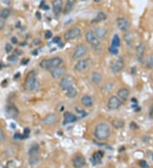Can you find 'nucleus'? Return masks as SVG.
I'll return each instance as SVG.
<instances>
[{"label":"nucleus","mask_w":153,"mask_h":168,"mask_svg":"<svg viewBox=\"0 0 153 168\" xmlns=\"http://www.w3.org/2000/svg\"><path fill=\"white\" fill-rule=\"evenodd\" d=\"M94 136L98 140L104 141L111 136V128L106 122H100L94 128Z\"/></svg>","instance_id":"f257e3e1"},{"label":"nucleus","mask_w":153,"mask_h":168,"mask_svg":"<svg viewBox=\"0 0 153 168\" xmlns=\"http://www.w3.org/2000/svg\"><path fill=\"white\" fill-rule=\"evenodd\" d=\"M63 59L60 57H54V58H50V59H44L41 60L39 63V66L44 70H48V71H51L55 68H57L60 65H62Z\"/></svg>","instance_id":"f03ea898"},{"label":"nucleus","mask_w":153,"mask_h":168,"mask_svg":"<svg viewBox=\"0 0 153 168\" xmlns=\"http://www.w3.org/2000/svg\"><path fill=\"white\" fill-rule=\"evenodd\" d=\"M38 87V82L37 79V74L34 71H31L26 75V77L24 82V88L25 90L34 91L37 90Z\"/></svg>","instance_id":"7ed1b4c3"},{"label":"nucleus","mask_w":153,"mask_h":168,"mask_svg":"<svg viewBox=\"0 0 153 168\" xmlns=\"http://www.w3.org/2000/svg\"><path fill=\"white\" fill-rule=\"evenodd\" d=\"M29 164L31 166L37 165L39 161V145L38 143L32 144L28 150Z\"/></svg>","instance_id":"20e7f679"},{"label":"nucleus","mask_w":153,"mask_h":168,"mask_svg":"<svg viewBox=\"0 0 153 168\" xmlns=\"http://www.w3.org/2000/svg\"><path fill=\"white\" fill-rule=\"evenodd\" d=\"M75 80L71 75H66L61 77V80L60 82V87L64 91H66L74 87Z\"/></svg>","instance_id":"39448f33"},{"label":"nucleus","mask_w":153,"mask_h":168,"mask_svg":"<svg viewBox=\"0 0 153 168\" xmlns=\"http://www.w3.org/2000/svg\"><path fill=\"white\" fill-rule=\"evenodd\" d=\"M89 51L88 47L86 44H79L76 47L74 52L72 54V59H81L83 57H84Z\"/></svg>","instance_id":"423d86ee"},{"label":"nucleus","mask_w":153,"mask_h":168,"mask_svg":"<svg viewBox=\"0 0 153 168\" xmlns=\"http://www.w3.org/2000/svg\"><path fill=\"white\" fill-rule=\"evenodd\" d=\"M117 23V26L119 30L123 32H127L129 31V29L131 27V22L128 19L125 18V17H119L117 19L116 21Z\"/></svg>","instance_id":"0eeeda50"},{"label":"nucleus","mask_w":153,"mask_h":168,"mask_svg":"<svg viewBox=\"0 0 153 168\" xmlns=\"http://www.w3.org/2000/svg\"><path fill=\"white\" fill-rule=\"evenodd\" d=\"M91 65H92V59H89V58L79 59L74 66V69H75L76 72H84L90 67Z\"/></svg>","instance_id":"6e6552de"},{"label":"nucleus","mask_w":153,"mask_h":168,"mask_svg":"<svg viewBox=\"0 0 153 168\" xmlns=\"http://www.w3.org/2000/svg\"><path fill=\"white\" fill-rule=\"evenodd\" d=\"M81 29L78 26H74V27L70 28L68 31H66L64 35V37H65L66 41H71L81 36Z\"/></svg>","instance_id":"1a4fd4ad"},{"label":"nucleus","mask_w":153,"mask_h":168,"mask_svg":"<svg viewBox=\"0 0 153 168\" xmlns=\"http://www.w3.org/2000/svg\"><path fill=\"white\" fill-rule=\"evenodd\" d=\"M122 105V101L120 100L117 96H111L107 102V107L111 110H115L119 109Z\"/></svg>","instance_id":"9d476101"},{"label":"nucleus","mask_w":153,"mask_h":168,"mask_svg":"<svg viewBox=\"0 0 153 168\" xmlns=\"http://www.w3.org/2000/svg\"><path fill=\"white\" fill-rule=\"evenodd\" d=\"M85 38L88 44L94 47H98L100 45V39L95 36L94 31L92 30H88L87 32L85 33Z\"/></svg>","instance_id":"9b49d317"},{"label":"nucleus","mask_w":153,"mask_h":168,"mask_svg":"<svg viewBox=\"0 0 153 168\" xmlns=\"http://www.w3.org/2000/svg\"><path fill=\"white\" fill-rule=\"evenodd\" d=\"M125 66L124 59L122 57H119L118 59H116L115 61L111 65V70L113 73H119L123 70Z\"/></svg>","instance_id":"f8f14e48"},{"label":"nucleus","mask_w":153,"mask_h":168,"mask_svg":"<svg viewBox=\"0 0 153 168\" xmlns=\"http://www.w3.org/2000/svg\"><path fill=\"white\" fill-rule=\"evenodd\" d=\"M146 46L144 43H140L136 47V58L138 62L142 63L145 59V54H146Z\"/></svg>","instance_id":"ddd939ff"},{"label":"nucleus","mask_w":153,"mask_h":168,"mask_svg":"<svg viewBox=\"0 0 153 168\" xmlns=\"http://www.w3.org/2000/svg\"><path fill=\"white\" fill-rule=\"evenodd\" d=\"M58 121V115L55 113H52V114H49L43 120H42V123L44 126H52V125L55 124Z\"/></svg>","instance_id":"4468645a"},{"label":"nucleus","mask_w":153,"mask_h":168,"mask_svg":"<svg viewBox=\"0 0 153 168\" xmlns=\"http://www.w3.org/2000/svg\"><path fill=\"white\" fill-rule=\"evenodd\" d=\"M66 72V68L65 66H59L57 68H55L53 70L50 71V74L52 76V77L55 78V79H57V78H60L64 77V75Z\"/></svg>","instance_id":"2eb2a0df"},{"label":"nucleus","mask_w":153,"mask_h":168,"mask_svg":"<svg viewBox=\"0 0 153 168\" xmlns=\"http://www.w3.org/2000/svg\"><path fill=\"white\" fill-rule=\"evenodd\" d=\"M72 165L74 168H84L86 166V161L84 156H77L72 160Z\"/></svg>","instance_id":"dca6fc26"},{"label":"nucleus","mask_w":153,"mask_h":168,"mask_svg":"<svg viewBox=\"0 0 153 168\" xmlns=\"http://www.w3.org/2000/svg\"><path fill=\"white\" fill-rule=\"evenodd\" d=\"M123 40L126 44V46L128 48H132L134 45V35L131 31H127L123 36Z\"/></svg>","instance_id":"f3484780"},{"label":"nucleus","mask_w":153,"mask_h":168,"mask_svg":"<svg viewBox=\"0 0 153 168\" xmlns=\"http://www.w3.org/2000/svg\"><path fill=\"white\" fill-rule=\"evenodd\" d=\"M63 1L62 0H53L52 2V9L55 16H59L62 10Z\"/></svg>","instance_id":"a211bd4d"},{"label":"nucleus","mask_w":153,"mask_h":168,"mask_svg":"<svg viewBox=\"0 0 153 168\" xmlns=\"http://www.w3.org/2000/svg\"><path fill=\"white\" fill-rule=\"evenodd\" d=\"M6 115L10 118H16L19 115V110L15 105H10L6 108Z\"/></svg>","instance_id":"6ab92c4d"},{"label":"nucleus","mask_w":153,"mask_h":168,"mask_svg":"<svg viewBox=\"0 0 153 168\" xmlns=\"http://www.w3.org/2000/svg\"><path fill=\"white\" fill-rule=\"evenodd\" d=\"M129 90H128V88H126V87H122V88H120L117 91V97H118L119 99L121 101H127L128 99V97H129Z\"/></svg>","instance_id":"aec40b11"},{"label":"nucleus","mask_w":153,"mask_h":168,"mask_svg":"<svg viewBox=\"0 0 153 168\" xmlns=\"http://www.w3.org/2000/svg\"><path fill=\"white\" fill-rule=\"evenodd\" d=\"M78 120V116L74 114H72L71 112L66 111L64 114V121L63 123L64 124H67V123H72V122H75Z\"/></svg>","instance_id":"412c9836"},{"label":"nucleus","mask_w":153,"mask_h":168,"mask_svg":"<svg viewBox=\"0 0 153 168\" xmlns=\"http://www.w3.org/2000/svg\"><path fill=\"white\" fill-rule=\"evenodd\" d=\"M81 103L84 107L89 108V107H92L94 105V100H93V98L89 95H84L82 97Z\"/></svg>","instance_id":"4be33fe9"},{"label":"nucleus","mask_w":153,"mask_h":168,"mask_svg":"<svg viewBox=\"0 0 153 168\" xmlns=\"http://www.w3.org/2000/svg\"><path fill=\"white\" fill-rule=\"evenodd\" d=\"M94 34L99 39H104L105 37H106V34H107V30H106V28L104 27H96L94 29Z\"/></svg>","instance_id":"5701e85b"},{"label":"nucleus","mask_w":153,"mask_h":168,"mask_svg":"<svg viewBox=\"0 0 153 168\" xmlns=\"http://www.w3.org/2000/svg\"><path fill=\"white\" fill-rule=\"evenodd\" d=\"M76 3H77V0H66V5L64 8V14L67 15L71 12L75 6Z\"/></svg>","instance_id":"b1692460"},{"label":"nucleus","mask_w":153,"mask_h":168,"mask_svg":"<svg viewBox=\"0 0 153 168\" xmlns=\"http://www.w3.org/2000/svg\"><path fill=\"white\" fill-rule=\"evenodd\" d=\"M104 156V152L103 151H96L95 153L93 154L92 156V160H93V163L94 165L99 164L101 161V159L103 158Z\"/></svg>","instance_id":"393cba45"},{"label":"nucleus","mask_w":153,"mask_h":168,"mask_svg":"<svg viewBox=\"0 0 153 168\" xmlns=\"http://www.w3.org/2000/svg\"><path fill=\"white\" fill-rule=\"evenodd\" d=\"M91 81L94 84H99L102 81V75L99 72H94L91 75Z\"/></svg>","instance_id":"a878e982"},{"label":"nucleus","mask_w":153,"mask_h":168,"mask_svg":"<svg viewBox=\"0 0 153 168\" xmlns=\"http://www.w3.org/2000/svg\"><path fill=\"white\" fill-rule=\"evenodd\" d=\"M112 124L113 128H117V129H121V128H124L125 122L123 120H121V119H115L112 121Z\"/></svg>","instance_id":"bb28decb"},{"label":"nucleus","mask_w":153,"mask_h":168,"mask_svg":"<svg viewBox=\"0 0 153 168\" xmlns=\"http://www.w3.org/2000/svg\"><path fill=\"white\" fill-rule=\"evenodd\" d=\"M107 18V16L104 12H99L96 15V16L94 17V19L92 21V23H98V22L103 21L106 19Z\"/></svg>","instance_id":"cd10ccee"},{"label":"nucleus","mask_w":153,"mask_h":168,"mask_svg":"<svg viewBox=\"0 0 153 168\" xmlns=\"http://www.w3.org/2000/svg\"><path fill=\"white\" fill-rule=\"evenodd\" d=\"M77 95H78V90L74 87L66 91V96L69 98V99H73Z\"/></svg>","instance_id":"c85d7f7f"},{"label":"nucleus","mask_w":153,"mask_h":168,"mask_svg":"<svg viewBox=\"0 0 153 168\" xmlns=\"http://www.w3.org/2000/svg\"><path fill=\"white\" fill-rule=\"evenodd\" d=\"M10 13H11V10L9 8H5V9H2L0 11V18L3 19V20H6L10 16Z\"/></svg>","instance_id":"c756f323"},{"label":"nucleus","mask_w":153,"mask_h":168,"mask_svg":"<svg viewBox=\"0 0 153 168\" xmlns=\"http://www.w3.org/2000/svg\"><path fill=\"white\" fill-rule=\"evenodd\" d=\"M121 45V39L117 34H115L113 36L112 40V46L115 48H119Z\"/></svg>","instance_id":"7c9ffc66"},{"label":"nucleus","mask_w":153,"mask_h":168,"mask_svg":"<svg viewBox=\"0 0 153 168\" xmlns=\"http://www.w3.org/2000/svg\"><path fill=\"white\" fill-rule=\"evenodd\" d=\"M146 67L147 69L153 68V54H150V55L146 57Z\"/></svg>","instance_id":"2f4dec72"},{"label":"nucleus","mask_w":153,"mask_h":168,"mask_svg":"<svg viewBox=\"0 0 153 168\" xmlns=\"http://www.w3.org/2000/svg\"><path fill=\"white\" fill-rule=\"evenodd\" d=\"M109 52L112 54V55H117V54L119 53L118 48H115V47L111 46L109 49Z\"/></svg>","instance_id":"473e14b6"},{"label":"nucleus","mask_w":153,"mask_h":168,"mask_svg":"<svg viewBox=\"0 0 153 168\" xmlns=\"http://www.w3.org/2000/svg\"><path fill=\"white\" fill-rule=\"evenodd\" d=\"M5 141V134L2 128H0V143H2Z\"/></svg>","instance_id":"72a5a7b5"},{"label":"nucleus","mask_w":153,"mask_h":168,"mask_svg":"<svg viewBox=\"0 0 153 168\" xmlns=\"http://www.w3.org/2000/svg\"><path fill=\"white\" fill-rule=\"evenodd\" d=\"M13 50V47L12 45L10 44H6L5 45V51H6V53H10Z\"/></svg>","instance_id":"f704fd0d"},{"label":"nucleus","mask_w":153,"mask_h":168,"mask_svg":"<svg viewBox=\"0 0 153 168\" xmlns=\"http://www.w3.org/2000/svg\"><path fill=\"white\" fill-rule=\"evenodd\" d=\"M44 36H45V37H46L47 39H50L51 37H53V33H52V31H51L48 30V31H46V32H45Z\"/></svg>","instance_id":"c9c22d12"},{"label":"nucleus","mask_w":153,"mask_h":168,"mask_svg":"<svg viewBox=\"0 0 153 168\" xmlns=\"http://www.w3.org/2000/svg\"><path fill=\"white\" fill-rule=\"evenodd\" d=\"M14 138H15L16 139H24V138H25L24 135H22V134L19 133H16L14 135Z\"/></svg>","instance_id":"e433bc0d"},{"label":"nucleus","mask_w":153,"mask_h":168,"mask_svg":"<svg viewBox=\"0 0 153 168\" xmlns=\"http://www.w3.org/2000/svg\"><path fill=\"white\" fill-rule=\"evenodd\" d=\"M8 60L9 61H10V62H15V61H16L17 60V57H16V55H11L10 56L9 58H8Z\"/></svg>","instance_id":"4c0bfd02"},{"label":"nucleus","mask_w":153,"mask_h":168,"mask_svg":"<svg viewBox=\"0 0 153 168\" xmlns=\"http://www.w3.org/2000/svg\"><path fill=\"white\" fill-rule=\"evenodd\" d=\"M60 41H61L60 37H58V36H56V37H54L53 40H52V42H53L54 44H60Z\"/></svg>","instance_id":"58836bf2"},{"label":"nucleus","mask_w":153,"mask_h":168,"mask_svg":"<svg viewBox=\"0 0 153 168\" xmlns=\"http://www.w3.org/2000/svg\"><path fill=\"white\" fill-rule=\"evenodd\" d=\"M4 26H5V22H4V20L0 18V31H1V30H3V27H4Z\"/></svg>","instance_id":"ea45409f"},{"label":"nucleus","mask_w":153,"mask_h":168,"mask_svg":"<svg viewBox=\"0 0 153 168\" xmlns=\"http://www.w3.org/2000/svg\"><path fill=\"white\" fill-rule=\"evenodd\" d=\"M141 166L142 168H148V164L146 163V161H141Z\"/></svg>","instance_id":"a19ab883"},{"label":"nucleus","mask_w":153,"mask_h":168,"mask_svg":"<svg viewBox=\"0 0 153 168\" xmlns=\"http://www.w3.org/2000/svg\"><path fill=\"white\" fill-rule=\"evenodd\" d=\"M39 7H40L41 9H44V10H48V9H49V7H48L47 5H45V4H44V1H43V2L41 3L40 6H39Z\"/></svg>","instance_id":"79ce46f5"},{"label":"nucleus","mask_w":153,"mask_h":168,"mask_svg":"<svg viewBox=\"0 0 153 168\" xmlns=\"http://www.w3.org/2000/svg\"><path fill=\"white\" fill-rule=\"evenodd\" d=\"M11 42H12L13 44H18V41H17V39H16V37H12V38H11Z\"/></svg>","instance_id":"37998d69"},{"label":"nucleus","mask_w":153,"mask_h":168,"mask_svg":"<svg viewBox=\"0 0 153 168\" xmlns=\"http://www.w3.org/2000/svg\"><path fill=\"white\" fill-rule=\"evenodd\" d=\"M28 62H29V59H24L22 61V65H26V64H27Z\"/></svg>","instance_id":"c03bdc74"},{"label":"nucleus","mask_w":153,"mask_h":168,"mask_svg":"<svg viewBox=\"0 0 153 168\" xmlns=\"http://www.w3.org/2000/svg\"><path fill=\"white\" fill-rule=\"evenodd\" d=\"M149 115H150L151 117H153V107L151 109L150 112H149Z\"/></svg>","instance_id":"a18cd8bd"},{"label":"nucleus","mask_w":153,"mask_h":168,"mask_svg":"<svg viewBox=\"0 0 153 168\" xmlns=\"http://www.w3.org/2000/svg\"><path fill=\"white\" fill-rule=\"evenodd\" d=\"M36 16H37V18L38 19H41V14L39 12L36 13Z\"/></svg>","instance_id":"49530a36"},{"label":"nucleus","mask_w":153,"mask_h":168,"mask_svg":"<svg viewBox=\"0 0 153 168\" xmlns=\"http://www.w3.org/2000/svg\"><path fill=\"white\" fill-rule=\"evenodd\" d=\"M3 68V65H2V63H0V70Z\"/></svg>","instance_id":"de8ad7c7"},{"label":"nucleus","mask_w":153,"mask_h":168,"mask_svg":"<svg viewBox=\"0 0 153 168\" xmlns=\"http://www.w3.org/2000/svg\"><path fill=\"white\" fill-rule=\"evenodd\" d=\"M94 2H100V0H94Z\"/></svg>","instance_id":"09e8293b"}]
</instances>
